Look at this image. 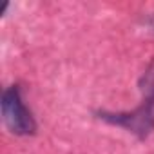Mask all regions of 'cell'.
<instances>
[{
	"label": "cell",
	"instance_id": "1",
	"mask_svg": "<svg viewBox=\"0 0 154 154\" xmlns=\"http://www.w3.org/2000/svg\"><path fill=\"white\" fill-rule=\"evenodd\" d=\"M140 91H141V103L136 109L127 112L98 111L94 112L96 118L109 125L123 127L140 140L149 138L154 132V60H150V63L145 67L141 74Z\"/></svg>",
	"mask_w": 154,
	"mask_h": 154
},
{
	"label": "cell",
	"instance_id": "2",
	"mask_svg": "<svg viewBox=\"0 0 154 154\" xmlns=\"http://www.w3.org/2000/svg\"><path fill=\"white\" fill-rule=\"evenodd\" d=\"M0 107H2L4 123L13 134L33 136L36 132V120L22 100L20 85H11L2 93Z\"/></svg>",
	"mask_w": 154,
	"mask_h": 154
},
{
	"label": "cell",
	"instance_id": "3",
	"mask_svg": "<svg viewBox=\"0 0 154 154\" xmlns=\"http://www.w3.org/2000/svg\"><path fill=\"white\" fill-rule=\"evenodd\" d=\"M147 26H149V27H150V29L154 31V15H152V17H150L149 20H147Z\"/></svg>",
	"mask_w": 154,
	"mask_h": 154
}]
</instances>
